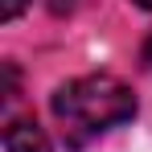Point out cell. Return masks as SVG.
Listing matches in <instances>:
<instances>
[{"label": "cell", "instance_id": "2", "mask_svg": "<svg viewBox=\"0 0 152 152\" xmlns=\"http://www.w3.org/2000/svg\"><path fill=\"white\" fill-rule=\"evenodd\" d=\"M4 152H50V140L33 119H12L4 132Z\"/></svg>", "mask_w": 152, "mask_h": 152}, {"label": "cell", "instance_id": "5", "mask_svg": "<svg viewBox=\"0 0 152 152\" xmlns=\"http://www.w3.org/2000/svg\"><path fill=\"white\" fill-rule=\"evenodd\" d=\"M136 4H140V8H148V12H152V0H136Z\"/></svg>", "mask_w": 152, "mask_h": 152}, {"label": "cell", "instance_id": "4", "mask_svg": "<svg viewBox=\"0 0 152 152\" xmlns=\"http://www.w3.org/2000/svg\"><path fill=\"white\" fill-rule=\"evenodd\" d=\"M144 66L152 70V37H148V45H144Z\"/></svg>", "mask_w": 152, "mask_h": 152}, {"label": "cell", "instance_id": "3", "mask_svg": "<svg viewBox=\"0 0 152 152\" xmlns=\"http://www.w3.org/2000/svg\"><path fill=\"white\" fill-rule=\"evenodd\" d=\"M25 4H29V0H4V8H0V17H4V21H17V17L25 12Z\"/></svg>", "mask_w": 152, "mask_h": 152}, {"label": "cell", "instance_id": "1", "mask_svg": "<svg viewBox=\"0 0 152 152\" xmlns=\"http://www.w3.org/2000/svg\"><path fill=\"white\" fill-rule=\"evenodd\" d=\"M53 115L82 140V136H99L107 127L127 124L136 115V99H132V91H127L119 78L86 74V78H74V82L58 86Z\"/></svg>", "mask_w": 152, "mask_h": 152}]
</instances>
